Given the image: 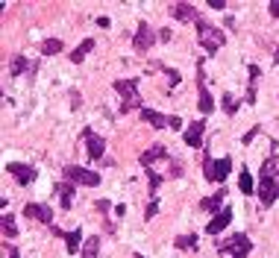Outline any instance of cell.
<instances>
[{
	"mask_svg": "<svg viewBox=\"0 0 279 258\" xmlns=\"http://www.w3.org/2000/svg\"><path fill=\"white\" fill-rule=\"evenodd\" d=\"M197 35H200V44L206 47V53H215V50H221L223 41H226V35L221 30H215L212 23L206 21H197Z\"/></svg>",
	"mask_w": 279,
	"mask_h": 258,
	"instance_id": "1",
	"label": "cell"
},
{
	"mask_svg": "<svg viewBox=\"0 0 279 258\" xmlns=\"http://www.w3.org/2000/svg\"><path fill=\"white\" fill-rule=\"evenodd\" d=\"M253 249L247 235H232L226 244H221V255L223 258H247V252Z\"/></svg>",
	"mask_w": 279,
	"mask_h": 258,
	"instance_id": "2",
	"label": "cell"
},
{
	"mask_svg": "<svg viewBox=\"0 0 279 258\" xmlns=\"http://www.w3.org/2000/svg\"><path fill=\"white\" fill-rule=\"evenodd\" d=\"M229 167H232V159H206L203 162V173L209 182H223L229 176Z\"/></svg>",
	"mask_w": 279,
	"mask_h": 258,
	"instance_id": "3",
	"label": "cell"
},
{
	"mask_svg": "<svg viewBox=\"0 0 279 258\" xmlns=\"http://www.w3.org/2000/svg\"><path fill=\"white\" fill-rule=\"evenodd\" d=\"M65 179L77 182V185H88V188L100 185V176L91 173V170H85V167H77V164H68V167H65Z\"/></svg>",
	"mask_w": 279,
	"mask_h": 258,
	"instance_id": "4",
	"label": "cell"
},
{
	"mask_svg": "<svg viewBox=\"0 0 279 258\" xmlns=\"http://www.w3.org/2000/svg\"><path fill=\"white\" fill-rule=\"evenodd\" d=\"M276 197H279L276 179H273V176H262V179H259V199H262V205H270Z\"/></svg>",
	"mask_w": 279,
	"mask_h": 258,
	"instance_id": "5",
	"label": "cell"
},
{
	"mask_svg": "<svg viewBox=\"0 0 279 258\" xmlns=\"http://www.w3.org/2000/svg\"><path fill=\"white\" fill-rule=\"evenodd\" d=\"M85 147H88V156L91 159H103V152H106V141L97 135V132H91V129H85Z\"/></svg>",
	"mask_w": 279,
	"mask_h": 258,
	"instance_id": "6",
	"label": "cell"
},
{
	"mask_svg": "<svg viewBox=\"0 0 279 258\" xmlns=\"http://www.w3.org/2000/svg\"><path fill=\"white\" fill-rule=\"evenodd\" d=\"M156 38H159V35L153 33L147 23H138V33H135V38H132V41H135V50H150Z\"/></svg>",
	"mask_w": 279,
	"mask_h": 258,
	"instance_id": "7",
	"label": "cell"
},
{
	"mask_svg": "<svg viewBox=\"0 0 279 258\" xmlns=\"http://www.w3.org/2000/svg\"><path fill=\"white\" fill-rule=\"evenodd\" d=\"M229 220H232V211H229V209L218 211V214H215V217L209 220V226H206V232H209V235H221L223 229L229 226Z\"/></svg>",
	"mask_w": 279,
	"mask_h": 258,
	"instance_id": "8",
	"label": "cell"
},
{
	"mask_svg": "<svg viewBox=\"0 0 279 258\" xmlns=\"http://www.w3.org/2000/svg\"><path fill=\"white\" fill-rule=\"evenodd\" d=\"M6 170H9V173L15 176V179H18L21 185H30V182L35 179V170L30 167V164H18V162H12L9 167H6Z\"/></svg>",
	"mask_w": 279,
	"mask_h": 258,
	"instance_id": "9",
	"label": "cell"
},
{
	"mask_svg": "<svg viewBox=\"0 0 279 258\" xmlns=\"http://www.w3.org/2000/svg\"><path fill=\"white\" fill-rule=\"evenodd\" d=\"M24 214H27V217H33V220H41V223L53 220V211L47 209L44 202H30V205L24 209Z\"/></svg>",
	"mask_w": 279,
	"mask_h": 258,
	"instance_id": "10",
	"label": "cell"
},
{
	"mask_svg": "<svg viewBox=\"0 0 279 258\" xmlns=\"http://www.w3.org/2000/svg\"><path fill=\"white\" fill-rule=\"evenodd\" d=\"M171 15H174L176 21H182V23H185V21H200L191 3H174V6H171Z\"/></svg>",
	"mask_w": 279,
	"mask_h": 258,
	"instance_id": "11",
	"label": "cell"
},
{
	"mask_svg": "<svg viewBox=\"0 0 279 258\" xmlns=\"http://www.w3.org/2000/svg\"><path fill=\"white\" fill-rule=\"evenodd\" d=\"M185 144H188V147H200V144H203V120H197V123H191V126H188Z\"/></svg>",
	"mask_w": 279,
	"mask_h": 258,
	"instance_id": "12",
	"label": "cell"
},
{
	"mask_svg": "<svg viewBox=\"0 0 279 258\" xmlns=\"http://www.w3.org/2000/svg\"><path fill=\"white\" fill-rule=\"evenodd\" d=\"M135 85H138L135 80H118V82H115V91L121 94L124 100H129V97H138V91H135Z\"/></svg>",
	"mask_w": 279,
	"mask_h": 258,
	"instance_id": "13",
	"label": "cell"
},
{
	"mask_svg": "<svg viewBox=\"0 0 279 258\" xmlns=\"http://www.w3.org/2000/svg\"><path fill=\"white\" fill-rule=\"evenodd\" d=\"M200 209L209 211V214H218V211H223V191H221V194H215V197H206L203 202H200Z\"/></svg>",
	"mask_w": 279,
	"mask_h": 258,
	"instance_id": "14",
	"label": "cell"
},
{
	"mask_svg": "<svg viewBox=\"0 0 279 258\" xmlns=\"http://www.w3.org/2000/svg\"><path fill=\"white\" fill-rule=\"evenodd\" d=\"M65 246H68V252H82V229L65 235Z\"/></svg>",
	"mask_w": 279,
	"mask_h": 258,
	"instance_id": "15",
	"label": "cell"
},
{
	"mask_svg": "<svg viewBox=\"0 0 279 258\" xmlns=\"http://www.w3.org/2000/svg\"><path fill=\"white\" fill-rule=\"evenodd\" d=\"M91 50H94V38H82V41H80V47H77V50L71 53V62H82V59L88 56Z\"/></svg>",
	"mask_w": 279,
	"mask_h": 258,
	"instance_id": "16",
	"label": "cell"
},
{
	"mask_svg": "<svg viewBox=\"0 0 279 258\" xmlns=\"http://www.w3.org/2000/svg\"><path fill=\"white\" fill-rule=\"evenodd\" d=\"M156 159H165V147H162V144H153L150 150L141 156V164H144V167H150V164L156 162Z\"/></svg>",
	"mask_w": 279,
	"mask_h": 258,
	"instance_id": "17",
	"label": "cell"
},
{
	"mask_svg": "<svg viewBox=\"0 0 279 258\" xmlns=\"http://www.w3.org/2000/svg\"><path fill=\"white\" fill-rule=\"evenodd\" d=\"M59 202H62V209H65V211L74 205V185H71V182L59 185Z\"/></svg>",
	"mask_w": 279,
	"mask_h": 258,
	"instance_id": "18",
	"label": "cell"
},
{
	"mask_svg": "<svg viewBox=\"0 0 279 258\" xmlns=\"http://www.w3.org/2000/svg\"><path fill=\"white\" fill-rule=\"evenodd\" d=\"M141 117H144L150 126H156V129H162L165 123H168V117H162L159 112H153V109H141Z\"/></svg>",
	"mask_w": 279,
	"mask_h": 258,
	"instance_id": "19",
	"label": "cell"
},
{
	"mask_svg": "<svg viewBox=\"0 0 279 258\" xmlns=\"http://www.w3.org/2000/svg\"><path fill=\"white\" fill-rule=\"evenodd\" d=\"M97 249H100V238L91 235V238L82 244V258H97Z\"/></svg>",
	"mask_w": 279,
	"mask_h": 258,
	"instance_id": "20",
	"label": "cell"
},
{
	"mask_svg": "<svg viewBox=\"0 0 279 258\" xmlns=\"http://www.w3.org/2000/svg\"><path fill=\"white\" fill-rule=\"evenodd\" d=\"M62 41H59V38H44V41H41V53H44V56H53V53H59V50H62Z\"/></svg>",
	"mask_w": 279,
	"mask_h": 258,
	"instance_id": "21",
	"label": "cell"
},
{
	"mask_svg": "<svg viewBox=\"0 0 279 258\" xmlns=\"http://www.w3.org/2000/svg\"><path fill=\"white\" fill-rule=\"evenodd\" d=\"M212 109H215V100H212V94L206 91V85H200V112L209 115Z\"/></svg>",
	"mask_w": 279,
	"mask_h": 258,
	"instance_id": "22",
	"label": "cell"
},
{
	"mask_svg": "<svg viewBox=\"0 0 279 258\" xmlns=\"http://www.w3.org/2000/svg\"><path fill=\"white\" fill-rule=\"evenodd\" d=\"M3 235L6 238H15L18 235V226H15V217L12 214H3Z\"/></svg>",
	"mask_w": 279,
	"mask_h": 258,
	"instance_id": "23",
	"label": "cell"
},
{
	"mask_svg": "<svg viewBox=\"0 0 279 258\" xmlns=\"http://www.w3.org/2000/svg\"><path fill=\"white\" fill-rule=\"evenodd\" d=\"M197 246V238L194 235H179L176 238V249H194Z\"/></svg>",
	"mask_w": 279,
	"mask_h": 258,
	"instance_id": "24",
	"label": "cell"
},
{
	"mask_svg": "<svg viewBox=\"0 0 279 258\" xmlns=\"http://www.w3.org/2000/svg\"><path fill=\"white\" fill-rule=\"evenodd\" d=\"M238 188H241L244 194H253V176H250V170H241V179H238Z\"/></svg>",
	"mask_w": 279,
	"mask_h": 258,
	"instance_id": "25",
	"label": "cell"
},
{
	"mask_svg": "<svg viewBox=\"0 0 279 258\" xmlns=\"http://www.w3.org/2000/svg\"><path fill=\"white\" fill-rule=\"evenodd\" d=\"M24 70H27V59H24V56H15V59H12V73L18 76V73H24Z\"/></svg>",
	"mask_w": 279,
	"mask_h": 258,
	"instance_id": "26",
	"label": "cell"
},
{
	"mask_svg": "<svg viewBox=\"0 0 279 258\" xmlns=\"http://www.w3.org/2000/svg\"><path fill=\"white\" fill-rule=\"evenodd\" d=\"M223 112H226V115H232V112H238V100L226 94V97H223Z\"/></svg>",
	"mask_w": 279,
	"mask_h": 258,
	"instance_id": "27",
	"label": "cell"
},
{
	"mask_svg": "<svg viewBox=\"0 0 279 258\" xmlns=\"http://www.w3.org/2000/svg\"><path fill=\"white\" fill-rule=\"evenodd\" d=\"M141 100L138 97H129V100H124V106H121V112H132V109H138Z\"/></svg>",
	"mask_w": 279,
	"mask_h": 258,
	"instance_id": "28",
	"label": "cell"
},
{
	"mask_svg": "<svg viewBox=\"0 0 279 258\" xmlns=\"http://www.w3.org/2000/svg\"><path fill=\"white\" fill-rule=\"evenodd\" d=\"M273 170H276V159H268L262 167V176H273Z\"/></svg>",
	"mask_w": 279,
	"mask_h": 258,
	"instance_id": "29",
	"label": "cell"
},
{
	"mask_svg": "<svg viewBox=\"0 0 279 258\" xmlns=\"http://www.w3.org/2000/svg\"><path fill=\"white\" fill-rule=\"evenodd\" d=\"M147 179H150V191L156 194V188H159V182H162V176H159V173H153V170H147Z\"/></svg>",
	"mask_w": 279,
	"mask_h": 258,
	"instance_id": "30",
	"label": "cell"
},
{
	"mask_svg": "<svg viewBox=\"0 0 279 258\" xmlns=\"http://www.w3.org/2000/svg\"><path fill=\"white\" fill-rule=\"evenodd\" d=\"M156 211H159V202H156V199H150V205H147V211H144V217L150 220V217H156Z\"/></svg>",
	"mask_w": 279,
	"mask_h": 258,
	"instance_id": "31",
	"label": "cell"
},
{
	"mask_svg": "<svg viewBox=\"0 0 279 258\" xmlns=\"http://www.w3.org/2000/svg\"><path fill=\"white\" fill-rule=\"evenodd\" d=\"M209 6H212V9H226V3H223V0H209Z\"/></svg>",
	"mask_w": 279,
	"mask_h": 258,
	"instance_id": "32",
	"label": "cell"
},
{
	"mask_svg": "<svg viewBox=\"0 0 279 258\" xmlns=\"http://www.w3.org/2000/svg\"><path fill=\"white\" fill-rule=\"evenodd\" d=\"M159 41H171V30H159Z\"/></svg>",
	"mask_w": 279,
	"mask_h": 258,
	"instance_id": "33",
	"label": "cell"
},
{
	"mask_svg": "<svg viewBox=\"0 0 279 258\" xmlns=\"http://www.w3.org/2000/svg\"><path fill=\"white\" fill-rule=\"evenodd\" d=\"M268 9H270V15H273V18H276V15H279V0H273V3H270Z\"/></svg>",
	"mask_w": 279,
	"mask_h": 258,
	"instance_id": "34",
	"label": "cell"
},
{
	"mask_svg": "<svg viewBox=\"0 0 279 258\" xmlns=\"http://www.w3.org/2000/svg\"><path fill=\"white\" fill-rule=\"evenodd\" d=\"M6 252H9V258H21L18 255V249H12V246H6Z\"/></svg>",
	"mask_w": 279,
	"mask_h": 258,
	"instance_id": "35",
	"label": "cell"
}]
</instances>
